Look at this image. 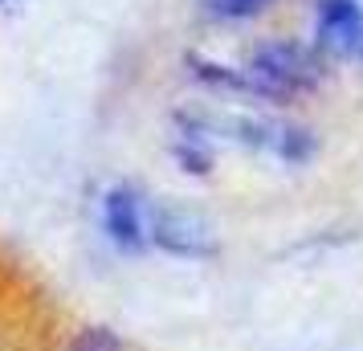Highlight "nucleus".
I'll return each instance as SVG.
<instances>
[{
  "label": "nucleus",
  "mask_w": 363,
  "mask_h": 351,
  "mask_svg": "<svg viewBox=\"0 0 363 351\" xmlns=\"http://www.w3.org/2000/svg\"><path fill=\"white\" fill-rule=\"evenodd\" d=\"M323 53L302 41H262L245 62L249 94H262L269 102H294L306 99L323 82Z\"/></svg>",
  "instance_id": "nucleus-1"
},
{
  "label": "nucleus",
  "mask_w": 363,
  "mask_h": 351,
  "mask_svg": "<svg viewBox=\"0 0 363 351\" xmlns=\"http://www.w3.org/2000/svg\"><path fill=\"white\" fill-rule=\"evenodd\" d=\"M147 233L172 257H213L216 253L213 225L196 208H184V204H155L147 217Z\"/></svg>",
  "instance_id": "nucleus-2"
},
{
  "label": "nucleus",
  "mask_w": 363,
  "mask_h": 351,
  "mask_svg": "<svg viewBox=\"0 0 363 351\" xmlns=\"http://www.w3.org/2000/svg\"><path fill=\"white\" fill-rule=\"evenodd\" d=\"M314 50L335 62L363 57V4L359 0H318L314 9Z\"/></svg>",
  "instance_id": "nucleus-3"
},
{
  "label": "nucleus",
  "mask_w": 363,
  "mask_h": 351,
  "mask_svg": "<svg viewBox=\"0 0 363 351\" xmlns=\"http://www.w3.org/2000/svg\"><path fill=\"white\" fill-rule=\"evenodd\" d=\"M147 217L151 213L143 208V196L131 184H115L102 196V225H106V233H111V241H115L118 250L139 253L151 241Z\"/></svg>",
  "instance_id": "nucleus-4"
},
{
  "label": "nucleus",
  "mask_w": 363,
  "mask_h": 351,
  "mask_svg": "<svg viewBox=\"0 0 363 351\" xmlns=\"http://www.w3.org/2000/svg\"><path fill=\"white\" fill-rule=\"evenodd\" d=\"M184 62H188V69H192V78H200V82L220 86V90H245V94H249L245 69H229V66H220V62H208V57H200V53H188Z\"/></svg>",
  "instance_id": "nucleus-5"
},
{
  "label": "nucleus",
  "mask_w": 363,
  "mask_h": 351,
  "mask_svg": "<svg viewBox=\"0 0 363 351\" xmlns=\"http://www.w3.org/2000/svg\"><path fill=\"white\" fill-rule=\"evenodd\" d=\"M204 13L216 21H249L269 9V0H200Z\"/></svg>",
  "instance_id": "nucleus-6"
},
{
  "label": "nucleus",
  "mask_w": 363,
  "mask_h": 351,
  "mask_svg": "<svg viewBox=\"0 0 363 351\" xmlns=\"http://www.w3.org/2000/svg\"><path fill=\"white\" fill-rule=\"evenodd\" d=\"M69 351H127V347H123V339L111 327H82L74 335Z\"/></svg>",
  "instance_id": "nucleus-7"
},
{
  "label": "nucleus",
  "mask_w": 363,
  "mask_h": 351,
  "mask_svg": "<svg viewBox=\"0 0 363 351\" xmlns=\"http://www.w3.org/2000/svg\"><path fill=\"white\" fill-rule=\"evenodd\" d=\"M176 160L184 164V172H196V176H204L213 167V155L200 147V139H192V135H184L180 143H176Z\"/></svg>",
  "instance_id": "nucleus-8"
}]
</instances>
